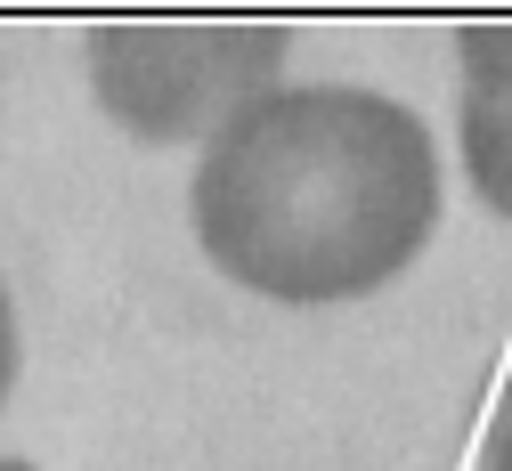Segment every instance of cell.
I'll use <instances>...</instances> for the list:
<instances>
[{"instance_id":"8992f818","label":"cell","mask_w":512,"mask_h":471,"mask_svg":"<svg viewBox=\"0 0 512 471\" xmlns=\"http://www.w3.org/2000/svg\"><path fill=\"white\" fill-rule=\"evenodd\" d=\"M0 471H33V463H0Z\"/></svg>"},{"instance_id":"3957f363","label":"cell","mask_w":512,"mask_h":471,"mask_svg":"<svg viewBox=\"0 0 512 471\" xmlns=\"http://www.w3.org/2000/svg\"><path fill=\"white\" fill-rule=\"evenodd\" d=\"M464 57V163L472 187L512 220V25H472Z\"/></svg>"},{"instance_id":"277c9868","label":"cell","mask_w":512,"mask_h":471,"mask_svg":"<svg viewBox=\"0 0 512 471\" xmlns=\"http://www.w3.org/2000/svg\"><path fill=\"white\" fill-rule=\"evenodd\" d=\"M480 471H512V366H504V390L488 407V439H480Z\"/></svg>"},{"instance_id":"5b68a950","label":"cell","mask_w":512,"mask_h":471,"mask_svg":"<svg viewBox=\"0 0 512 471\" xmlns=\"http://www.w3.org/2000/svg\"><path fill=\"white\" fill-rule=\"evenodd\" d=\"M9 382H17V309L0 293V398H9Z\"/></svg>"},{"instance_id":"7a4b0ae2","label":"cell","mask_w":512,"mask_h":471,"mask_svg":"<svg viewBox=\"0 0 512 471\" xmlns=\"http://www.w3.org/2000/svg\"><path fill=\"white\" fill-rule=\"evenodd\" d=\"M285 33L277 25H106L90 33V82L114 122L139 139L212 130L261 90H277Z\"/></svg>"},{"instance_id":"6da1fadb","label":"cell","mask_w":512,"mask_h":471,"mask_svg":"<svg viewBox=\"0 0 512 471\" xmlns=\"http://www.w3.org/2000/svg\"><path fill=\"white\" fill-rule=\"evenodd\" d=\"M439 228L431 130L374 90H261L196 163V236L212 268L269 301H358Z\"/></svg>"}]
</instances>
